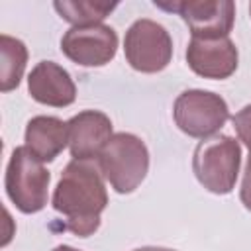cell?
I'll use <instances>...</instances> for the list:
<instances>
[{
  "label": "cell",
  "mask_w": 251,
  "mask_h": 251,
  "mask_svg": "<svg viewBox=\"0 0 251 251\" xmlns=\"http://www.w3.org/2000/svg\"><path fill=\"white\" fill-rule=\"evenodd\" d=\"M65 218L63 229L76 237H88L100 227V216L108 204L104 175L90 161L73 159L61 173L51 200Z\"/></svg>",
  "instance_id": "1"
},
{
  "label": "cell",
  "mask_w": 251,
  "mask_h": 251,
  "mask_svg": "<svg viewBox=\"0 0 251 251\" xmlns=\"http://www.w3.org/2000/svg\"><path fill=\"white\" fill-rule=\"evenodd\" d=\"M98 167L104 178L120 194L133 192L149 171L147 145L133 133H114L98 157Z\"/></svg>",
  "instance_id": "2"
},
{
  "label": "cell",
  "mask_w": 251,
  "mask_h": 251,
  "mask_svg": "<svg viewBox=\"0 0 251 251\" xmlns=\"http://www.w3.org/2000/svg\"><path fill=\"white\" fill-rule=\"evenodd\" d=\"M241 165V147L229 135L202 139L192 155V171L198 182L214 194H229Z\"/></svg>",
  "instance_id": "3"
},
{
  "label": "cell",
  "mask_w": 251,
  "mask_h": 251,
  "mask_svg": "<svg viewBox=\"0 0 251 251\" xmlns=\"http://www.w3.org/2000/svg\"><path fill=\"white\" fill-rule=\"evenodd\" d=\"M51 175L25 145L16 147L6 167V194L12 204L24 214H35L45 208Z\"/></svg>",
  "instance_id": "4"
},
{
  "label": "cell",
  "mask_w": 251,
  "mask_h": 251,
  "mask_svg": "<svg viewBox=\"0 0 251 251\" xmlns=\"http://www.w3.org/2000/svg\"><path fill=\"white\" fill-rule=\"evenodd\" d=\"M175 124L188 137L208 139L224 127L229 118L226 100L208 90H184L176 96L173 106Z\"/></svg>",
  "instance_id": "5"
},
{
  "label": "cell",
  "mask_w": 251,
  "mask_h": 251,
  "mask_svg": "<svg viewBox=\"0 0 251 251\" xmlns=\"http://www.w3.org/2000/svg\"><path fill=\"white\" fill-rule=\"evenodd\" d=\"M124 53L131 69L139 73H159L171 63L173 39L161 24L143 18L133 22L126 31Z\"/></svg>",
  "instance_id": "6"
},
{
  "label": "cell",
  "mask_w": 251,
  "mask_h": 251,
  "mask_svg": "<svg viewBox=\"0 0 251 251\" xmlns=\"http://www.w3.org/2000/svg\"><path fill=\"white\" fill-rule=\"evenodd\" d=\"M153 4L161 10L176 12L196 39L227 37L235 20V4L231 0H155Z\"/></svg>",
  "instance_id": "7"
},
{
  "label": "cell",
  "mask_w": 251,
  "mask_h": 251,
  "mask_svg": "<svg viewBox=\"0 0 251 251\" xmlns=\"http://www.w3.org/2000/svg\"><path fill=\"white\" fill-rule=\"evenodd\" d=\"M61 51L80 67H104L118 51V35L110 25H73L61 37Z\"/></svg>",
  "instance_id": "8"
},
{
  "label": "cell",
  "mask_w": 251,
  "mask_h": 251,
  "mask_svg": "<svg viewBox=\"0 0 251 251\" xmlns=\"http://www.w3.org/2000/svg\"><path fill=\"white\" fill-rule=\"evenodd\" d=\"M237 47L229 37L196 39L186 47V63L192 73L204 78H227L237 69Z\"/></svg>",
  "instance_id": "9"
},
{
  "label": "cell",
  "mask_w": 251,
  "mask_h": 251,
  "mask_svg": "<svg viewBox=\"0 0 251 251\" xmlns=\"http://www.w3.org/2000/svg\"><path fill=\"white\" fill-rule=\"evenodd\" d=\"M69 149L76 161L98 159L102 149L112 139V122L104 112L84 110L69 122Z\"/></svg>",
  "instance_id": "10"
},
{
  "label": "cell",
  "mask_w": 251,
  "mask_h": 251,
  "mask_svg": "<svg viewBox=\"0 0 251 251\" xmlns=\"http://www.w3.org/2000/svg\"><path fill=\"white\" fill-rule=\"evenodd\" d=\"M27 90L35 102L53 108L71 106L76 98V86L71 75L53 61H39L31 69L27 76Z\"/></svg>",
  "instance_id": "11"
},
{
  "label": "cell",
  "mask_w": 251,
  "mask_h": 251,
  "mask_svg": "<svg viewBox=\"0 0 251 251\" xmlns=\"http://www.w3.org/2000/svg\"><path fill=\"white\" fill-rule=\"evenodd\" d=\"M69 145V126L55 116H35L25 126V149L41 163L53 161Z\"/></svg>",
  "instance_id": "12"
},
{
  "label": "cell",
  "mask_w": 251,
  "mask_h": 251,
  "mask_svg": "<svg viewBox=\"0 0 251 251\" xmlns=\"http://www.w3.org/2000/svg\"><path fill=\"white\" fill-rule=\"evenodd\" d=\"M27 63V49L24 41L2 33L0 35V90L10 92L18 88Z\"/></svg>",
  "instance_id": "13"
},
{
  "label": "cell",
  "mask_w": 251,
  "mask_h": 251,
  "mask_svg": "<svg viewBox=\"0 0 251 251\" xmlns=\"http://www.w3.org/2000/svg\"><path fill=\"white\" fill-rule=\"evenodd\" d=\"M53 8L59 16L73 24V25H92L100 24L108 18L116 8L118 2H102V0H55Z\"/></svg>",
  "instance_id": "14"
},
{
  "label": "cell",
  "mask_w": 251,
  "mask_h": 251,
  "mask_svg": "<svg viewBox=\"0 0 251 251\" xmlns=\"http://www.w3.org/2000/svg\"><path fill=\"white\" fill-rule=\"evenodd\" d=\"M231 122H233V127H235V133H237L239 141H243L245 147H247L249 153H251V104L243 106V108L231 118Z\"/></svg>",
  "instance_id": "15"
},
{
  "label": "cell",
  "mask_w": 251,
  "mask_h": 251,
  "mask_svg": "<svg viewBox=\"0 0 251 251\" xmlns=\"http://www.w3.org/2000/svg\"><path fill=\"white\" fill-rule=\"evenodd\" d=\"M239 198H241V204L251 212V153H249L247 163H245V171H243V180H241Z\"/></svg>",
  "instance_id": "16"
},
{
  "label": "cell",
  "mask_w": 251,
  "mask_h": 251,
  "mask_svg": "<svg viewBox=\"0 0 251 251\" xmlns=\"http://www.w3.org/2000/svg\"><path fill=\"white\" fill-rule=\"evenodd\" d=\"M135 251H175V249H167V247H139Z\"/></svg>",
  "instance_id": "17"
},
{
  "label": "cell",
  "mask_w": 251,
  "mask_h": 251,
  "mask_svg": "<svg viewBox=\"0 0 251 251\" xmlns=\"http://www.w3.org/2000/svg\"><path fill=\"white\" fill-rule=\"evenodd\" d=\"M53 251H78V249H75V247H71V245H57Z\"/></svg>",
  "instance_id": "18"
},
{
  "label": "cell",
  "mask_w": 251,
  "mask_h": 251,
  "mask_svg": "<svg viewBox=\"0 0 251 251\" xmlns=\"http://www.w3.org/2000/svg\"><path fill=\"white\" fill-rule=\"evenodd\" d=\"M249 14H251V4H249Z\"/></svg>",
  "instance_id": "19"
}]
</instances>
